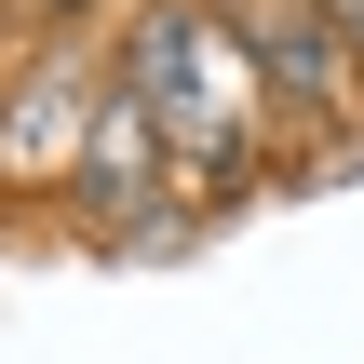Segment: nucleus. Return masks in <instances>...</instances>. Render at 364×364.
<instances>
[{"label": "nucleus", "instance_id": "1", "mask_svg": "<svg viewBox=\"0 0 364 364\" xmlns=\"http://www.w3.org/2000/svg\"><path fill=\"white\" fill-rule=\"evenodd\" d=\"M108 81L149 108V135H162V162H176V216H189V203H230V189H257L270 95H257L243 41L216 27V0H135V14H122V54H108Z\"/></svg>", "mask_w": 364, "mask_h": 364}, {"label": "nucleus", "instance_id": "2", "mask_svg": "<svg viewBox=\"0 0 364 364\" xmlns=\"http://www.w3.org/2000/svg\"><path fill=\"white\" fill-rule=\"evenodd\" d=\"M216 27L243 41L270 122H364V41L324 27L311 0H216Z\"/></svg>", "mask_w": 364, "mask_h": 364}, {"label": "nucleus", "instance_id": "5", "mask_svg": "<svg viewBox=\"0 0 364 364\" xmlns=\"http://www.w3.org/2000/svg\"><path fill=\"white\" fill-rule=\"evenodd\" d=\"M311 14H324V27H351V41H364V0H311Z\"/></svg>", "mask_w": 364, "mask_h": 364}, {"label": "nucleus", "instance_id": "4", "mask_svg": "<svg viewBox=\"0 0 364 364\" xmlns=\"http://www.w3.org/2000/svg\"><path fill=\"white\" fill-rule=\"evenodd\" d=\"M68 203L95 216V243H149V230H176V162H162V135H149V108L108 81L95 95V135H81V176H68Z\"/></svg>", "mask_w": 364, "mask_h": 364}, {"label": "nucleus", "instance_id": "3", "mask_svg": "<svg viewBox=\"0 0 364 364\" xmlns=\"http://www.w3.org/2000/svg\"><path fill=\"white\" fill-rule=\"evenodd\" d=\"M95 95H108V68L27 41V68L0 95V189H68L81 176V135H95Z\"/></svg>", "mask_w": 364, "mask_h": 364}]
</instances>
